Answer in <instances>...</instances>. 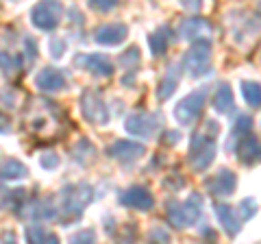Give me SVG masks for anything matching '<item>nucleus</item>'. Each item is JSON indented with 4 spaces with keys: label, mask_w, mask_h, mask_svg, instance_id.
<instances>
[{
    "label": "nucleus",
    "mask_w": 261,
    "mask_h": 244,
    "mask_svg": "<svg viewBox=\"0 0 261 244\" xmlns=\"http://www.w3.org/2000/svg\"><path fill=\"white\" fill-rule=\"evenodd\" d=\"M94 188L89 183H68L61 188L59 194V216L65 225L76 223L81 216H83L85 207L94 201Z\"/></svg>",
    "instance_id": "nucleus-1"
},
{
    "label": "nucleus",
    "mask_w": 261,
    "mask_h": 244,
    "mask_svg": "<svg viewBox=\"0 0 261 244\" xmlns=\"http://www.w3.org/2000/svg\"><path fill=\"white\" fill-rule=\"evenodd\" d=\"M168 223L176 229H187L198 223L202 214V197L200 194H190L185 201H170L166 207Z\"/></svg>",
    "instance_id": "nucleus-2"
},
{
    "label": "nucleus",
    "mask_w": 261,
    "mask_h": 244,
    "mask_svg": "<svg viewBox=\"0 0 261 244\" xmlns=\"http://www.w3.org/2000/svg\"><path fill=\"white\" fill-rule=\"evenodd\" d=\"M218 153V144L216 137L209 133H194L192 142H190V153H187V159H190V166L194 173H205V170L214 164Z\"/></svg>",
    "instance_id": "nucleus-3"
},
{
    "label": "nucleus",
    "mask_w": 261,
    "mask_h": 244,
    "mask_svg": "<svg viewBox=\"0 0 261 244\" xmlns=\"http://www.w3.org/2000/svg\"><path fill=\"white\" fill-rule=\"evenodd\" d=\"M183 70L190 77L198 79L211 72V44L207 39H198L190 46V51L183 55Z\"/></svg>",
    "instance_id": "nucleus-4"
},
{
    "label": "nucleus",
    "mask_w": 261,
    "mask_h": 244,
    "mask_svg": "<svg viewBox=\"0 0 261 244\" xmlns=\"http://www.w3.org/2000/svg\"><path fill=\"white\" fill-rule=\"evenodd\" d=\"M63 5L61 0H39L31 9V22L39 31H55L63 20Z\"/></svg>",
    "instance_id": "nucleus-5"
},
{
    "label": "nucleus",
    "mask_w": 261,
    "mask_h": 244,
    "mask_svg": "<svg viewBox=\"0 0 261 244\" xmlns=\"http://www.w3.org/2000/svg\"><path fill=\"white\" fill-rule=\"evenodd\" d=\"M205 101H207V87H200V89H194L185 96L174 107V118L181 127H192L196 120L200 118L202 109H205Z\"/></svg>",
    "instance_id": "nucleus-6"
},
{
    "label": "nucleus",
    "mask_w": 261,
    "mask_h": 244,
    "mask_svg": "<svg viewBox=\"0 0 261 244\" xmlns=\"http://www.w3.org/2000/svg\"><path fill=\"white\" fill-rule=\"evenodd\" d=\"M81 113H83V118L87 122H92V125H109V109L107 105H105L102 96L96 92V89H85L83 94H81Z\"/></svg>",
    "instance_id": "nucleus-7"
},
{
    "label": "nucleus",
    "mask_w": 261,
    "mask_h": 244,
    "mask_svg": "<svg viewBox=\"0 0 261 244\" xmlns=\"http://www.w3.org/2000/svg\"><path fill=\"white\" fill-rule=\"evenodd\" d=\"M159 127H161V116L154 111H135V113H128L124 120L126 133L135 137H154Z\"/></svg>",
    "instance_id": "nucleus-8"
},
{
    "label": "nucleus",
    "mask_w": 261,
    "mask_h": 244,
    "mask_svg": "<svg viewBox=\"0 0 261 244\" xmlns=\"http://www.w3.org/2000/svg\"><path fill=\"white\" fill-rule=\"evenodd\" d=\"M205 188L214 194V197H231L235 188H238V177L228 168H220L218 173H214L205 181Z\"/></svg>",
    "instance_id": "nucleus-9"
},
{
    "label": "nucleus",
    "mask_w": 261,
    "mask_h": 244,
    "mask_svg": "<svg viewBox=\"0 0 261 244\" xmlns=\"http://www.w3.org/2000/svg\"><path fill=\"white\" fill-rule=\"evenodd\" d=\"M74 66H79L81 70L89 72L94 77H111L113 75V63L102 55H87V53H81L74 57Z\"/></svg>",
    "instance_id": "nucleus-10"
},
{
    "label": "nucleus",
    "mask_w": 261,
    "mask_h": 244,
    "mask_svg": "<svg viewBox=\"0 0 261 244\" xmlns=\"http://www.w3.org/2000/svg\"><path fill=\"white\" fill-rule=\"evenodd\" d=\"M120 203L124 207H133L140 211H150L154 207V197L144 185H130V188L120 197Z\"/></svg>",
    "instance_id": "nucleus-11"
},
{
    "label": "nucleus",
    "mask_w": 261,
    "mask_h": 244,
    "mask_svg": "<svg viewBox=\"0 0 261 244\" xmlns=\"http://www.w3.org/2000/svg\"><path fill=\"white\" fill-rule=\"evenodd\" d=\"M128 37V27L122 22H111L102 24L94 31V42L100 46H118Z\"/></svg>",
    "instance_id": "nucleus-12"
},
{
    "label": "nucleus",
    "mask_w": 261,
    "mask_h": 244,
    "mask_svg": "<svg viewBox=\"0 0 261 244\" xmlns=\"http://www.w3.org/2000/svg\"><path fill=\"white\" fill-rule=\"evenodd\" d=\"M107 155H109L111 159L122 161V164H130V161L144 157V155H146V149H144L142 144H137V142L118 140V142H113L109 149H107Z\"/></svg>",
    "instance_id": "nucleus-13"
},
{
    "label": "nucleus",
    "mask_w": 261,
    "mask_h": 244,
    "mask_svg": "<svg viewBox=\"0 0 261 244\" xmlns=\"http://www.w3.org/2000/svg\"><path fill=\"white\" fill-rule=\"evenodd\" d=\"M235 155L244 166H252L259 161V140L252 133L235 137Z\"/></svg>",
    "instance_id": "nucleus-14"
},
{
    "label": "nucleus",
    "mask_w": 261,
    "mask_h": 244,
    "mask_svg": "<svg viewBox=\"0 0 261 244\" xmlns=\"http://www.w3.org/2000/svg\"><path fill=\"white\" fill-rule=\"evenodd\" d=\"M35 85L42 89V92H61V89H65V85H68V79H65V75L61 70L44 68V70L37 72Z\"/></svg>",
    "instance_id": "nucleus-15"
},
{
    "label": "nucleus",
    "mask_w": 261,
    "mask_h": 244,
    "mask_svg": "<svg viewBox=\"0 0 261 244\" xmlns=\"http://www.w3.org/2000/svg\"><path fill=\"white\" fill-rule=\"evenodd\" d=\"M24 209L20 211L22 218H31V221H50L57 216V207L53 199H37L29 203V205H22Z\"/></svg>",
    "instance_id": "nucleus-16"
},
{
    "label": "nucleus",
    "mask_w": 261,
    "mask_h": 244,
    "mask_svg": "<svg viewBox=\"0 0 261 244\" xmlns=\"http://www.w3.org/2000/svg\"><path fill=\"white\" fill-rule=\"evenodd\" d=\"M211 33V24L200 18V15H192V18H185L181 22V27H178V37L181 39H187V42H192V39H198L202 35Z\"/></svg>",
    "instance_id": "nucleus-17"
},
{
    "label": "nucleus",
    "mask_w": 261,
    "mask_h": 244,
    "mask_svg": "<svg viewBox=\"0 0 261 244\" xmlns=\"http://www.w3.org/2000/svg\"><path fill=\"white\" fill-rule=\"evenodd\" d=\"M216 216H218V223L222 225V229L228 238H235V235L240 233L242 225H240V216H238V211H235V207L226 205V203H218Z\"/></svg>",
    "instance_id": "nucleus-18"
},
{
    "label": "nucleus",
    "mask_w": 261,
    "mask_h": 244,
    "mask_svg": "<svg viewBox=\"0 0 261 244\" xmlns=\"http://www.w3.org/2000/svg\"><path fill=\"white\" fill-rule=\"evenodd\" d=\"M214 109L218 113H231L235 109V96L228 83H220L214 94Z\"/></svg>",
    "instance_id": "nucleus-19"
},
{
    "label": "nucleus",
    "mask_w": 261,
    "mask_h": 244,
    "mask_svg": "<svg viewBox=\"0 0 261 244\" xmlns=\"http://www.w3.org/2000/svg\"><path fill=\"white\" fill-rule=\"evenodd\" d=\"M27 175H29V168L20 159L11 157L0 164V179H5V181H18V179H24Z\"/></svg>",
    "instance_id": "nucleus-20"
},
{
    "label": "nucleus",
    "mask_w": 261,
    "mask_h": 244,
    "mask_svg": "<svg viewBox=\"0 0 261 244\" xmlns=\"http://www.w3.org/2000/svg\"><path fill=\"white\" fill-rule=\"evenodd\" d=\"M24 199H27V190L24 188H13V190L0 188V209H18L24 205Z\"/></svg>",
    "instance_id": "nucleus-21"
},
{
    "label": "nucleus",
    "mask_w": 261,
    "mask_h": 244,
    "mask_svg": "<svg viewBox=\"0 0 261 244\" xmlns=\"http://www.w3.org/2000/svg\"><path fill=\"white\" fill-rule=\"evenodd\" d=\"M24 235H27L29 242H48V244L59 242V235L50 229H46L44 225H29L27 229H24Z\"/></svg>",
    "instance_id": "nucleus-22"
},
{
    "label": "nucleus",
    "mask_w": 261,
    "mask_h": 244,
    "mask_svg": "<svg viewBox=\"0 0 261 244\" xmlns=\"http://www.w3.org/2000/svg\"><path fill=\"white\" fill-rule=\"evenodd\" d=\"M168 44H170V29L168 27H159L154 33L148 35V46H150V53L154 57H161L166 53Z\"/></svg>",
    "instance_id": "nucleus-23"
},
{
    "label": "nucleus",
    "mask_w": 261,
    "mask_h": 244,
    "mask_svg": "<svg viewBox=\"0 0 261 244\" xmlns=\"http://www.w3.org/2000/svg\"><path fill=\"white\" fill-rule=\"evenodd\" d=\"M176 85H178V68L172 66V68L168 70V75L161 79V83H159V87H157V99H159L161 103H163V101H168L170 96L174 94Z\"/></svg>",
    "instance_id": "nucleus-24"
},
{
    "label": "nucleus",
    "mask_w": 261,
    "mask_h": 244,
    "mask_svg": "<svg viewBox=\"0 0 261 244\" xmlns=\"http://www.w3.org/2000/svg\"><path fill=\"white\" fill-rule=\"evenodd\" d=\"M20 70H22V59L18 55H13L9 51L0 53V72H3L5 77H15Z\"/></svg>",
    "instance_id": "nucleus-25"
},
{
    "label": "nucleus",
    "mask_w": 261,
    "mask_h": 244,
    "mask_svg": "<svg viewBox=\"0 0 261 244\" xmlns=\"http://www.w3.org/2000/svg\"><path fill=\"white\" fill-rule=\"evenodd\" d=\"M242 94H244V99H246V103L250 105V107L257 109L261 105V89H259V83H255V81H244Z\"/></svg>",
    "instance_id": "nucleus-26"
},
{
    "label": "nucleus",
    "mask_w": 261,
    "mask_h": 244,
    "mask_svg": "<svg viewBox=\"0 0 261 244\" xmlns=\"http://www.w3.org/2000/svg\"><path fill=\"white\" fill-rule=\"evenodd\" d=\"M96 155V149L87 140H79L76 149H74V159L81 161V164H87V161H92Z\"/></svg>",
    "instance_id": "nucleus-27"
},
{
    "label": "nucleus",
    "mask_w": 261,
    "mask_h": 244,
    "mask_svg": "<svg viewBox=\"0 0 261 244\" xmlns=\"http://www.w3.org/2000/svg\"><path fill=\"white\" fill-rule=\"evenodd\" d=\"M235 211H238L240 221H250V218L257 214V203L252 201V199H244L240 205L235 207Z\"/></svg>",
    "instance_id": "nucleus-28"
},
{
    "label": "nucleus",
    "mask_w": 261,
    "mask_h": 244,
    "mask_svg": "<svg viewBox=\"0 0 261 244\" xmlns=\"http://www.w3.org/2000/svg\"><path fill=\"white\" fill-rule=\"evenodd\" d=\"M252 131V118L250 116H240L233 125V137H240L244 133H250Z\"/></svg>",
    "instance_id": "nucleus-29"
},
{
    "label": "nucleus",
    "mask_w": 261,
    "mask_h": 244,
    "mask_svg": "<svg viewBox=\"0 0 261 244\" xmlns=\"http://www.w3.org/2000/svg\"><path fill=\"white\" fill-rule=\"evenodd\" d=\"M137 63H140V51H137V46H130L128 51L120 57V66H124V68H135Z\"/></svg>",
    "instance_id": "nucleus-30"
},
{
    "label": "nucleus",
    "mask_w": 261,
    "mask_h": 244,
    "mask_svg": "<svg viewBox=\"0 0 261 244\" xmlns=\"http://www.w3.org/2000/svg\"><path fill=\"white\" fill-rule=\"evenodd\" d=\"M87 5H89V9H94V11L107 13L111 9H116L120 5V0H87Z\"/></svg>",
    "instance_id": "nucleus-31"
},
{
    "label": "nucleus",
    "mask_w": 261,
    "mask_h": 244,
    "mask_svg": "<svg viewBox=\"0 0 261 244\" xmlns=\"http://www.w3.org/2000/svg\"><path fill=\"white\" fill-rule=\"evenodd\" d=\"M59 155H57L55 151H46L42 153V157H39V166H42L44 170H55L57 166H59Z\"/></svg>",
    "instance_id": "nucleus-32"
},
{
    "label": "nucleus",
    "mask_w": 261,
    "mask_h": 244,
    "mask_svg": "<svg viewBox=\"0 0 261 244\" xmlns=\"http://www.w3.org/2000/svg\"><path fill=\"white\" fill-rule=\"evenodd\" d=\"M65 48L68 46H65V42L61 37H53L50 42H48V51H50V55L55 57V59H61V57L65 55Z\"/></svg>",
    "instance_id": "nucleus-33"
},
{
    "label": "nucleus",
    "mask_w": 261,
    "mask_h": 244,
    "mask_svg": "<svg viewBox=\"0 0 261 244\" xmlns=\"http://www.w3.org/2000/svg\"><path fill=\"white\" fill-rule=\"evenodd\" d=\"M72 242H96V231L94 229H83L72 235Z\"/></svg>",
    "instance_id": "nucleus-34"
},
{
    "label": "nucleus",
    "mask_w": 261,
    "mask_h": 244,
    "mask_svg": "<svg viewBox=\"0 0 261 244\" xmlns=\"http://www.w3.org/2000/svg\"><path fill=\"white\" fill-rule=\"evenodd\" d=\"M148 238H150L152 242H168V240H170V233L163 229V227H154V229L148 233Z\"/></svg>",
    "instance_id": "nucleus-35"
},
{
    "label": "nucleus",
    "mask_w": 261,
    "mask_h": 244,
    "mask_svg": "<svg viewBox=\"0 0 261 244\" xmlns=\"http://www.w3.org/2000/svg\"><path fill=\"white\" fill-rule=\"evenodd\" d=\"M24 44H29V61H33L37 57V44H35V39L27 37V39H24Z\"/></svg>",
    "instance_id": "nucleus-36"
},
{
    "label": "nucleus",
    "mask_w": 261,
    "mask_h": 244,
    "mask_svg": "<svg viewBox=\"0 0 261 244\" xmlns=\"http://www.w3.org/2000/svg\"><path fill=\"white\" fill-rule=\"evenodd\" d=\"M3 240H11V242H13V240H15V235H13V233H7V231H5V233H3Z\"/></svg>",
    "instance_id": "nucleus-37"
},
{
    "label": "nucleus",
    "mask_w": 261,
    "mask_h": 244,
    "mask_svg": "<svg viewBox=\"0 0 261 244\" xmlns=\"http://www.w3.org/2000/svg\"><path fill=\"white\" fill-rule=\"evenodd\" d=\"M11 3H18V0H11Z\"/></svg>",
    "instance_id": "nucleus-38"
}]
</instances>
